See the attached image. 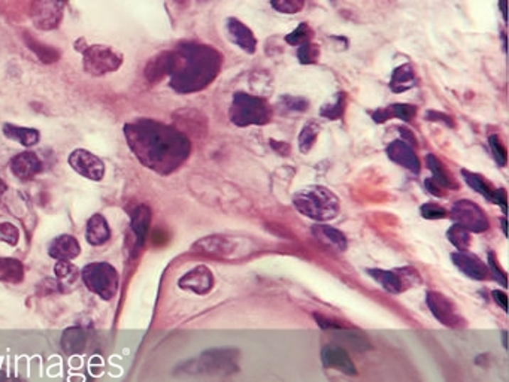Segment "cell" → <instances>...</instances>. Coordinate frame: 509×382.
Instances as JSON below:
<instances>
[{
    "mask_svg": "<svg viewBox=\"0 0 509 382\" xmlns=\"http://www.w3.org/2000/svg\"><path fill=\"white\" fill-rule=\"evenodd\" d=\"M124 133L141 163L160 175L175 172L188 158L191 143L181 131L151 120L127 124Z\"/></svg>",
    "mask_w": 509,
    "mask_h": 382,
    "instance_id": "obj_1",
    "label": "cell"
},
{
    "mask_svg": "<svg viewBox=\"0 0 509 382\" xmlns=\"http://www.w3.org/2000/svg\"><path fill=\"white\" fill-rule=\"evenodd\" d=\"M218 51L206 45H186L175 51L171 85L179 93H193L211 84L221 69Z\"/></svg>",
    "mask_w": 509,
    "mask_h": 382,
    "instance_id": "obj_2",
    "label": "cell"
},
{
    "mask_svg": "<svg viewBox=\"0 0 509 382\" xmlns=\"http://www.w3.org/2000/svg\"><path fill=\"white\" fill-rule=\"evenodd\" d=\"M293 204L302 215L318 223L332 222L341 211L338 196L323 185H311L299 190L293 196Z\"/></svg>",
    "mask_w": 509,
    "mask_h": 382,
    "instance_id": "obj_3",
    "label": "cell"
},
{
    "mask_svg": "<svg viewBox=\"0 0 509 382\" xmlns=\"http://www.w3.org/2000/svg\"><path fill=\"white\" fill-rule=\"evenodd\" d=\"M196 253L224 260H241L256 253V245L248 238L233 234H213L193 245Z\"/></svg>",
    "mask_w": 509,
    "mask_h": 382,
    "instance_id": "obj_4",
    "label": "cell"
},
{
    "mask_svg": "<svg viewBox=\"0 0 509 382\" xmlns=\"http://www.w3.org/2000/svg\"><path fill=\"white\" fill-rule=\"evenodd\" d=\"M183 367L188 373L232 375L239 371V349L237 348L208 349L202 352L199 357L186 363Z\"/></svg>",
    "mask_w": 509,
    "mask_h": 382,
    "instance_id": "obj_5",
    "label": "cell"
},
{
    "mask_svg": "<svg viewBox=\"0 0 509 382\" xmlns=\"http://www.w3.org/2000/svg\"><path fill=\"white\" fill-rule=\"evenodd\" d=\"M272 119V111L262 97L236 93L230 107V120L239 127L264 126Z\"/></svg>",
    "mask_w": 509,
    "mask_h": 382,
    "instance_id": "obj_6",
    "label": "cell"
},
{
    "mask_svg": "<svg viewBox=\"0 0 509 382\" xmlns=\"http://www.w3.org/2000/svg\"><path fill=\"white\" fill-rule=\"evenodd\" d=\"M81 276L85 287L103 300H111L118 293V272L109 263H90L82 269Z\"/></svg>",
    "mask_w": 509,
    "mask_h": 382,
    "instance_id": "obj_7",
    "label": "cell"
},
{
    "mask_svg": "<svg viewBox=\"0 0 509 382\" xmlns=\"http://www.w3.org/2000/svg\"><path fill=\"white\" fill-rule=\"evenodd\" d=\"M84 70L93 77H102L123 65V55L105 45H93L84 51Z\"/></svg>",
    "mask_w": 509,
    "mask_h": 382,
    "instance_id": "obj_8",
    "label": "cell"
},
{
    "mask_svg": "<svg viewBox=\"0 0 509 382\" xmlns=\"http://www.w3.org/2000/svg\"><path fill=\"white\" fill-rule=\"evenodd\" d=\"M66 0H33L30 18L41 31H54L62 23Z\"/></svg>",
    "mask_w": 509,
    "mask_h": 382,
    "instance_id": "obj_9",
    "label": "cell"
},
{
    "mask_svg": "<svg viewBox=\"0 0 509 382\" xmlns=\"http://www.w3.org/2000/svg\"><path fill=\"white\" fill-rule=\"evenodd\" d=\"M451 217L456 223L465 227L469 233H483L490 227V222L484 211L471 200H459L453 204Z\"/></svg>",
    "mask_w": 509,
    "mask_h": 382,
    "instance_id": "obj_10",
    "label": "cell"
},
{
    "mask_svg": "<svg viewBox=\"0 0 509 382\" xmlns=\"http://www.w3.org/2000/svg\"><path fill=\"white\" fill-rule=\"evenodd\" d=\"M426 303L430 312L439 322L446 327H460L463 324V318L457 312L454 303L438 291H429L426 296Z\"/></svg>",
    "mask_w": 509,
    "mask_h": 382,
    "instance_id": "obj_11",
    "label": "cell"
},
{
    "mask_svg": "<svg viewBox=\"0 0 509 382\" xmlns=\"http://www.w3.org/2000/svg\"><path fill=\"white\" fill-rule=\"evenodd\" d=\"M70 168L90 181H102L105 166L102 160L85 150H75L69 155Z\"/></svg>",
    "mask_w": 509,
    "mask_h": 382,
    "instance_id": "obj_12",
    "label": "cell"
},
{
    "mask_svg": "<svg viewBox=\"0 0 509 382\" xmlns=\"http://www.w3.org/2000/svg\"><path fill=\"white\" fill-rule=\"evenodd\" d=\"M321 363L327 369L338 371L343 375H357V367L351 360L348 351L339 345H326L321 349Z\"/></svg>",
    "mask_w": 509,
    "mask_h": 382,
    "instance_id": "obj_13",
    "label": "cell"
},
{
    "mask_svg": "<svg viewBox=\"0 0 509 382\" xmlns=\"http://www.w3.org/2000/svg\"><path fill=\"white\" fill-rule=\"evenodd\" d=\"M179 288L194 293V295H208L214 287V275L206 266H196L181 276L178 281Z\"/></svg>",
    "mask_w": 509,
    "mask_h": 382,
    "instance_id": "obj_14",
    "label": "cell"
},
{
    "mask_svg": "<svg viewBox=\"0 0 509 382\" xmlns=\"http://www.w3.org/2000/svg\"><path fill=\"white\" fill-rule=\"evenodd\" d=\"M451 260L454 263V266L461 273H465L471 279H475V281H484V279H487L490 275L487 263H484L481 258H478L475 254H471L468 251L453 253Z\"/></svg>",
    "mask_w": 509,
    "mask_h": 382,
    "instance_id": "obj_15",
    "label": "cell"
},
{
    "mask_svg": "<svg viewBox=\"0 0 509 382\" xmlns=\"http://www.w3.org/2000/svg\"><path fill=\"white\" fill-rule=\"evenodd\" d=\"M387 155L399 166L408 169L412 173L420 172V160H418L412 145L403 139L393 141L387 146Z\"/></svg>",
    "mask_w": 509,
    "mask_h": 382,
    "instance_id": "obj_16",
    "label": "cell"
},
{
    "mask_svg": "<svg viewBox=\"0 0 509 382\" xmlns=\"http://www.w3.org/2000/svg\"><path fill=\"white\" fill-rule=\"evenodd\" d=\"M368 275L377 281L385 291L392 295H400L405 290L407 279H412L414 275H400V269L397 271H385V269H368Z\"/></svg>",
    "mask_w": 509,
    "mask_h": 382,
    "instance_id": "obj_17",
    "label": "cell"
},
{
    "mask_svg": "<svg viewBox=\"0 0 509 382\" xmlns=\"http://www.w3.org/2000/svg\"><path fill=\"white\" fill-rule=\"evenodd\" d=\"M11 170L21 181H28L42 170V163L33 153H21L11 161Z\"/></svg>",
    "mask_w": 509,
    "mask_h": 382,
    "instance_id": "obj_18",
    "label": "cell"
},
{
    "mask_svg": "<svg viewBox=\"0 0 509 382\" xmlns=\"http://www.w3.org/2000/svg\"><path fill=\"white\" fill-rule=\"evenodd\" d=\"M175 67V51L161 53L151 58L145 67V77L149 82H159L166 75H171Z\"/></svg>",
    "mask_w": 509,
    "mask_h": 382,
    "instance_id": "obj_19",
    "label": "cell"
},
{
    "mask_svg": "<svg viewBox=\"0 0 509 382\" xmlns=\"http://www.w3.org/2000/svg\"><path fill=\"white\" fill-rule=\"evenodd\" d=\"M227 32H229L232 42L236 43V45L242 51H245L248 54H252L254 51H256V47H257L256 36H254V33L244 23H241L237 18H229Z\"/></svg>",
    "mask_w": 509,
    "mask_h": 382,
    "instance_id": "obj_20",
    "label": "cell"
},
{
    "mask_svg": "<svg viewBox=\"0 0 509 382\" xmlns=\"http://www.w3.org/2000/svg\"><path fill=\"white\" fill-rule=\"evenodd\" d=\"M149 223H151V211H149V208L145 207V204H139V207L133 211L132 222H130L132 242L138 249L145 242Z\"/></svg>",
    "mask_w": 509,
    "mask_h": 382,
    "instance_id": "obj_21",
    "label": "cell"
},
{
    "mask_svg": "<svg viewBox=\"0 0 509 382\" xmlns=\"http://www.w3.org/2000/svg\"><path fill=\"white\" fill-rule=\"evenodd\" d=\"M81 246L78 241L75 239L70 234H62V236H57L51 241L48 246V254L50 257L55 260H66L70 261L80 256Z\"/></svg>",
    "mask_w": 509,
    "mask_h": 382,
    "instance_id": "obj_22",
    "label": "cell"
},
{
    "mask_svg": "<svg viewBox=\"0 0 509 382\" xmlns=\"http://www.w3.org/2000/svg\"><path fill=\"white\" fill-rule=\"evenodd\" d=\"M85 238H87V242L93 246H100L109 241L111 230H109V226L103 215L95 214L92 218L88 219L87 229H85Z\"/></svg>",
    "mask_w": 509,
    "mask_h": 382,
    "instance_id": "obj_23",
    "label": "cell"
},
{
    "mask_svg": "<svg viewBox=\"0 0 509 382\" xmlns=\"http://www.w3.org/2000/svg\"><path fill=\"white\" fill-rule=\"evenodd\" d=\"M312 233L320 242H323L327 246L338 249V251H345V249L348 248L347 236L335 227L318 223L312 227Z\"/></svg>",
    "mask_w": 509,
    "mask_h": 382,
    "instance_id": "obj_24",
    "label": "cell"
},
{
    "mask_svg": "<svg viewBox=\"0 0 509 382\" xmlns=\"http://www.w3.org/2000/svg\"><path fill=\"white\" fill-rule=\"evenodd\" d=\"M415 112H417V108L412 105L396 104V105L387 107V108H380L378 111L372 114V119H373V121L380 123V124L393 119V116L402 121H411L415 116Z\"/></svg>",
    "mask_w": 509,
    "mask_h": 382,
    "instance_id": "obj_25",
    "label": "cell"
},
{
    "mask_svg": "<svg viewBox=\"0 0 509 382\" xmlns=\"http://www.w3.org/2000/svg\"><path fill=\"white\" fill-rule=\"evenodd\" d=\"M332 333L335 334V337L338 341H341L342 348H350V349H354V351H358V352H363L366 349H370V344L369 341L366 339V337L362 334V333H357V332H353L350 329H345V327H338L335 330H332Z\"/></svg>",
    "mask_w": 509,
    "mask_h": 382,
    "instance_id": "obj_26",
    "label": "cell"
},
{
    "mask_svg": "<svg viewBox=\"0 0 509 382\" xmlns=\"http://www.w3.org/2000/svg\"><path fill=\"white\" fill-rule=\"evenodd\" d=\"M415 85H417V78L411 65H402L393 72L390 80V88L395 93L408 92Z\"/></svg>",
    "mask_w": 509,
    "mask_h": 382,
    "instance_id": "obj_27",
    "label": "cell"
},
{
    "mask_svg": "<svg viewBox=\"0 0 509 382\" xmlns=\"http://www.w3.org/2000/svg\"><path fill=\"white\" fill-rule=\"evenodd\" d=\"M4 133L11 141L18 142L23 146H33L39 142V131L35 129H27V127H18L14 124H5L4 126Z\"/></svg>",
    "mask_w": 509,
    "mask_h": 382,
    "instance_id": "obj_28",
    "label": "cell"
},
{
    "mask_svg": "<svg viewBox=\"0 0 509 382\" xmlns=\"http://www.w3.org/2000/svg\"><path fill=\"white\" fill-rule=\"evenodd\" d=\"M87 336L80 327H69L62 336V348L69 356L78 354L85 346Z\"/></svg>",
    "mask_w": 509,
    "mask_h": 382,
    "instance_id": "obj_29",
    "label": "cell"
},
{
    "mask_svg": "<svg viewBox=\"0 0 509 382\" xmlns=\"http://www.w3.org/2000/svg\"><path fill=\"white\" fill-rule=\"evenodd\" d=\"M427 166L430 169V172L433 173V181H435L441 188H450V190H456L459 185L457 182L453 180V176L448 173L444 168V165L441 163V160L438 157H435L433 154H429L427 158Z\"/></svg>",
    "mask_w": 509,
    "mask_h": 382,
    "instance_id": "obj_30",
    "label": "cell"
},
{
    "mask_svg": "<svg viewBox=\"0 0 509 382\" xmlns=\"http://www.w3.org/2000/svg\"><path fill=\"white\" fill-rule=\"evenodd\" d=\"M461 176H463V180H465V182L471 188H473V191H476V193H480L484 199H487L488 202L493 203V195H495V190H493L490 187V184H487L480 175L469 172L466 169H463Z\"/></svg>",
    "mask_w": 509,
    "mask_h": 382,
    "instance_id": "obj_31",
    "label": "cell"
},
{
    "mask_svg": "<svg viewBox=\"0 0 509 382\" xmlns=\"http://www.w3.org/2000/svg\"><path fill=\"white\" fill-rule=\"evenodd\" d=\"M54 273L60 287H70L78 278V269L66 260H58L54 268Z\"/></svg>",
    "mask_w": 509,
    "mask_h": 382,
    "instance_id": "obj_32",
    "label": "cell"
},
{
    "mask_svg": "<svg viewBox=\"0 0 509 382\" xmlns=\"http://www.w3.org/2000/svg\"><path fill=\"white\" fill-rule=\"evenodd\" d=\"M0 279L18 283L23 279V264L18 260L0 258Z\"/></svg>",
    "mask_w": 509,
    "mask_h": 382,
    "instance_id": "obj_33",
    "label": "cell"
},
{
    "mask_svg": "<svg viewBox=\"0 0 509 382\" xmlns=\"http://www.w3.org/2000/svg\"><path fill=\"white\" fill-rule=\"evenodd\" d=\"M24 40L28 45V48L32 50L43 63H54V62L58 60L60 54L54 48L43 45V43H41L39 40L33 39L30 35H24Z\"/></svg>",
    "mask_w": 509,
    "mask_h": 382,
    "instance_id": "obj_34",
    "label": "cell"
},
{
    "mask_svg": "<svg viewBox=\"0 0 509 382\" xmlns=\"http://www.w3.org/2000/svg\"><path fill=\"white\" fill-rule=\"evenodd\" d=\"M446 238L459 249V251H468L471 246V233L457 223L448 229Z\"/></svg>",
    "mask_w": 509,
    "mask_h": 382,
    "instance_id": "obj_35",
    "label": "cell"
},
{
    "mask_svg": "<svg viewBox=\"0 0 509 382\" xmlns=\"http://www.w3.org/2000/svg\"><path fill=\"white\" fill-rule=\"evenodd\" d=\"M320 133V127L317 123H308L299 135V150L302 154H306L311 151L317 141V136Z\"/></svg>",
    "mask_w": 509,
    "mask_h": 382,
    "instance_id": "obj_36",
    "label": "cell"
},
{
    "mask_svg": "<svg viewBox=\"0 0 509 382\" xmlns=\"http://www.w3.org/2000/svg\"><path fill=\"white\" fill-rule=\"evenodd\" d=\"M318 55H320L318 47L314 45L311 40L302 43V45L299 47V51H297V57H299V60H301L302 65L316 63L318 60Z\"/></svg>",
    "mask_w": 509,
    "mask_h": 382,
    "instance_id": "obj_37",
    "label": "cell"
},
{
    "mask_svg": "<svg viewBox=\"0 0 509 382\" xmlns=\"http://www.w3.org/2000/svg\"><path fill=\"white\" fill-rule=\"evenodd\" d=\"M345 109V94H338L335 104L326 105L321 108V115L328 120H339Z\"/></svg>",
    "mask_w": 509,
    "mask_h": 382,
    "instance_id": "obj_38",
    "label": "cell"
},
{
    "mask_svg": "<svg viewBox=\"0 0 509 382\" xmlns=\"http://www.w3.org/2000/svg\"><path fill=\"white\" fill-rule=\"evenodd\" d=\"M271 5L281 13H297L305 6V0H271Z\"/></svg>",
    "mask_w": 509,
    "mask_h": 382,
    "instance_id": "obj_39",
    "label": "cell"
},
{
    "mask_svg": "<svg viewBox=\"0 0 509 382\" xmlns=\"http://www.w3.org/2000/svg\"><path fill=\"white\" fill-rule=\"evenodd\" d=\"M311 35H312V32H311L309 26H308L306 23H302L301 26H299V27L296 28L294 32H291V33L286 38V40L290 43V45L301 47L302 43L311 40Z\"/></svg>",
    "mask_w": 509,
    "mask_h": 382,
    "instance_id": "obj_40",
    "label": "cell"
},
{
    "mask_svg": "<svg viewBox=\"0 0 509 382\" xmlns=\"http://www.w3.org/2000/svg\"><path fill=\"white\" fill-rule=\"evenodd\" d=\"M488 143H490V150L493 153V157H495L496 163L500 166V168H505L506 166V160H508V155H506V150L503 143L500 142L499 136L496 135H491L488 138Z\"/></svg>",
    "mask_w": 509,
    "mask_h": 382,
    "instance_id": "obj_41",
    "label": "cell"
},
{
    "mask_svg": "<svg viewBox=\"0 0 509 382\" xmlns=\"http://www.w3.org/2000/svg\"><path fill=\"white\" fill-rule=\"evenodd\" d=\"M20 239V231L11 223L0 224V241L6 242L9 245H17Z\"/></svg>",
    "mask_w": 509,
    "mask_h": 382,
    "instance_id": "obj_42",
    "label": "cell"
},
{
    "mask_svg": "<svg viewBox=\"0 0 509 382\" xmlns=\"http://www.w3.org/2000/svg\"><path fill=\"white\" fill-rule=\"evenodd\" d=\"M420 214L426 219H444L448 217V212L436 203H424L420 208Z\"/></svg>",
    "mask_w": 509,
    "mask_h": 382,
    "instance_id": "obj_43",
    "label": "cell"
},
{
    "mask_svg": "<svg viewBox=\"0 0 509 382\" xmlns=\"http://www.w3.org/2000/svg\"><path fill=\"white\" fill-rule=\"evenodd\" d=\"M487 268L491 275H495L496 281L499 284H502V287H506V273L502 271V268L499 266V261L496 260L495 254H493L491 251L488 253V257H487Z\"/></svg>",
    "mask_w": 509,
    "mask_h": 382,
    "instance_id": "obj_44",
    "label": "cell"
},
{
    "mask_svg": "<svg viewBox=\"0 0 509 382\" xmlns=\"http://www.w3.org/2000/svg\"><path fill=\"white\" fill-rule=\"evenodd\" d=\"M282 107L290 111H305L308 108V100L302 97H293V96H284L281 99Z\"/></svg>",
    "mask_w": 509,
    "mask_h": 382,
    "instance_id": "obj_45",
    "label": "cell"
},
{
    "mask_svg": "<svg viewBox=\"0 0 509 382\" xmlns=\"http://www.w3.org/2000/svg\"><path fill=\"white\" fill-rule=\"evenodd\" d=\"M314 320L317 321V324L323 329V330H335L338 327H342V324H339V322H335L333 320L327 318L324 315H320V314H314Z\"/></svg>",
    "mask_w": 509,
    "mask_h": 382,
    "instance_id": "obj_46",
    "label": "cell"
},
{
    "mask_svg": "<svg viewBox=\"0 0 509 382\" xmlns=\"http://www.w3.org/2000/svg\"><path fill=\"white\" fill-rule=\"evenodd\" d=\"M427 120L429 121H444L446 126H453V119L445 114L436 112V111H429L427 112Z\"/></svg>",
    "mask_w": 509,
    "mask_h": 382,
    "instance_id": "obj_47",
    "label": "cell"
},
{
    "mask_svg": "<svg viewBox=\"0 0 509 382\" xmlns=\"http://www.w3.org/2000/svg\"><path fill=\"white\" fill-rule=\"evenodd\" d=\"M506 191L503 188H499V190H495V195H493V203L499 204V207L502 208L503 214H506Z\"/></svg>",
    "mask_w": 509,
    "mask_h": 382,
    "instance_id": "obj_48",
    "label": "cell"
},
{
    "mask_svg": "<svg viewBox=\"0 0 509 382\" xmlns=\"http://www.w3.org/2000/svg\"><path fill=\"white\" fill-rule=\"evenodd\" d=\"M491 296H493V299H495V302L502 307L503 311H508V296H506L505 291L495 290V291H491Z\"/></svg>",
    "mask_w": 509,
    "mask_h": 382,
    "instance_id": "obj_49",
    "label": "cell"
},
{
    "mask_svg": "<svg viewBox=\"0 0 509 382\" xmlns=\"http://www.w3.org/2000/svg\"><path fill=\"white\" fill-rule=\"evenodd\" d=\"M424 187H426V190L429 191V193H430L432 196H436V197H442V196H444L442 188H441L435 181H433L432 178H427V180L424 181Z\"/></svg>",
    "mask_w": 509,
    "mask_h": 382,
    "instance_id": "obj_50",
    "label": "cell"
},
{
    "mask_svg": "<svg viewBox=\"0 0 509 382\" xmlns=\"http://www.w3.org/2000/svg\"><path fill=\"white\" fill-rule=\"evenodd\" d=\"M500 11H502L503 20H506V0H500Z\"/></svg>",
    "mask_w": 509,
    "mask_h": 382,
    "instance_id": "obj_51",
    "label": "cell"
},
{
    "mask_svg": "<svg viewBox=\"0 0 509 382\" xmlns=\"http://www.w3.org/2000/svg\"><path fill=\"white\" fill-rule=\"evenodd\" d=\"M502 342H503V348L508 349V332L506 330L502 332Z\"/></svg>",
    "mask_w": 509,
    "mask_h": 382,
    "instance_id": "obj_52",
    "label": "cell"
},
{
    "mask_svg": "<svg viewBox=\"0 0 509 382\" xmlns=\"http://www.w3.org/2000/svg\"><path fill=\"white\" fill-rule=\"evenodd\" d=\"M6 184L2 181V180H0V197H2L4 195H5V191H6Z\"/></svg>",
    "mask_w": 509,
    "mask_h": 382,
    "instance_id": "obj_53",
    "label": "cell"
},
{
    "mask_svg": "<svg viewBox=\"0 0 509 382\" xmlns=\"http://www.w3.org/2000/svg\"><path fill=\"white\" fill-rule=\"evenodd\" d=\"M500 223H502V230H503V234H505V236H508V229H506V217H503V218L500 219Z\"/></svg>",
    "mask_w": 509,
    "mask_h": 382,
    "instance_id": "obj_54",
    "label": "cell"
}]
</instances>
